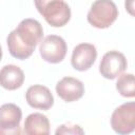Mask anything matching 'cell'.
Segmentation results:
<instances>
[{
  "label": "cell",
  "instance_id": "cell-1",
  "mask_svg": "<svg viewBox=\"0 0 135 135\" xmlns=\"http://www.w3.org/2000/svg\"><path fill=\"white\" fill-rule=\"evenodd\" d=\"M42 37L43 28L39 21L32 18L23 19L6 38L8 52L14 58L27 59L41 42Z\"/></svg>",
  "mask_w": 135,
  "mask_h": 135
},
{
  "label": "cell",
  "instance_id": "cell-2",
  "mask_svg": "<svg viewBox=\"0 0 135 135\" xmlns=\"http://www.w3.org/2000/svg\"><path fill=\"white\" fill-rule=\"evenodd\" d=\"M118 17V8L112 0H96L93 2L86 19L96 28L110 27Z\"/></svg>",
  "mask_w": 135,
  "mask_h": 135
},
{
  "label": "cell",
  "instance_id": "cell-3",
  "mask_svg": "<svg viewBox=\"0 0 135 135\" xmlns=\"http://www.w3.org/2000/svg\"><path fill=\"white\" fill-rule=\"evenodd\" d=\"M111 127L118 134H130L135 130V103L126 102L114 110Z\"/></svg>",
  "mask_w": 135,
  "mask_h": 135
},
{
  "label": "cell",
  "instance_id": "cell-4",
  "mask_svg": "<svg viewBox=\"0 0 135 135\" xmlns=\"http://www.w3.org/2000/svg\"><path fill=\"white\" fill-rule=\"evenodd\" d=\"M68 52L66 42L57 35H49L41 40L39 45V53L43 60L50 63L61 62Z\"/></svg>",
  "mask_w": 135,
  "mask_h": 135
},
{
  "label": "cell",
  "instance_id": "cell-5",
  "mask_svg": "<svg viewBox=\"0 0 135 135\" xmlns=\"http://www.w3.org/2000/svg\"><path fill=\"white\" fill-rule=\"evenodd\" d=\"M39 14H41L45 21L54 27H61L71 19V8L63 0L50 1L39 11Z\"/></svg>",
  "mask_w": 135,
  "mask_h": 135
},
{
  "label": "cell",
  "instance_id": "cell-6",
  "mask_svg": "<svg viewBox=\"0 0 135 135\" xmlns=\"http://www.w3.org/2000/svg\"><path fill=\"white\" fill-rule=\"evenodd\" d=\"M128 66L127 59L124 55L118 51L107 52L100 61L99 72L105 79L113 80L122 74Z\"/></svg>",
  "mask_w": 135,
  "mask_h": 135
},
{
  "label": "cell",
  "instance_id": "cell-7",
  "mask_svg": "<svg viewBox=\"0 0 135 135\" xmlns=\"http://www.w3.org/2000/svg\"><path fill=\"white\" fill-rule=\"evenodd\" d=\"M21 109L15 103H4L0 107V135L20 134Z\"/></svg>",
  "mask_w": 135,
  "mask_h": 135
},
{
  "label": "cell",
  "instance_id": "cell-8",
  "mask_svg": "<svg viewBox=\"0 0 135 135\" xmlns=\"http://www.w3.org/2000/svg\"><path fill=\"white\" fill-rule=\"evenodd\" d=\"M96 58L97 50L95 45L91 43H80L76 45L73 50L71 63L75 70L79 72H84L94 64Z\"/></svg>",
  "mask_w": 135,
  "mask_h": 135
},
{
  "label": "cell",
  "instance_id": "cell-9",
  "mask_svg": "<svg viewBox=\"0 0 135 135\" xmlns=\"http://www.w3.org/2000/svg\"><path fill=\"white\" fill-rule=\"evenodd\" d=\"M25 99L30 107L39 110H50L54 104V97L50 89L45 85L34 84L25 93Z\"/></svg>",
  "mask_w": 135,
  "mask_h": 135
},
{
  "label": "cell",
  "instance_id": "cell-10",
  "mask_svg": "<svg viewBox=\"0 0 135 135\" xmlns=\"http://www.w3.org/2000/svg\"><path fill=\"white\" fill-rule=\"evenodd\" d=\"M56 93L65 102H73L83 96L84 85L77 78L64 77L56 84Z\"/></svg>",
  "mask_w": 135,
  "mask_h": 135
},
{
  "label": "cell",
  "instance_id": "cell-11",
  "mask_svg": "<svg viewBox=\"0 0 135 135\" xmlns=\"http://www.w3.org/2000/svg\"><path fill=\"white\" fill-rule=\"evenodd\" d=\"M24 82L23 71L14 64L4 65L0 70V85L8 91H15Z\"/></svg>",
  "mask_w": 135,
  "mask_h": 135
},
{
  "label": "cell",
  "instance_id": "cell-12",
  "mask_svg": "<svg viewBox=\"0 0 135 135\" xmlns=\"http://www.w3.org/2000/svg\"><path fill=\"white\" fill-rule=\"evenodd\" d=\"M24 133L27 135H47L50 133V121L41 113L30 114L24 121Z\"/></svg>",
  "mask_w": 135,
  "mask_h": 135
},
{
  "label": "cell",
  "instance_id": "cell-13",
  "mask_svg": "<svg viewBox=\"0 0 135 135\" xmlns=\"http://www.w3.org/2000/svg\"><path fill=\"white\" fill-rule=\"evenodd\" d=\"M116 90L118 93L127 98L135 96V84L133 74H120L116 82Z\"/></svg>",
  "mask_w": 135,
  "mask_h": 135
},
{
  "label": "cell",
  "instance_id": "cell-14",
  "mask_svg": "<svg viewBox=\"0 0 135 135\" xmlns=\"http://www.w3.org/2000/svg\"><path fill=\"white\" fill-rule=\"evenodd\" d=\"M57 135L58 134H84V131L79 127V126H65V124H62L60 126L56 132H55Z\"/></svg>",
  "mask_w": 135,
  "mask_h": 135
},
{
  "label": "cell",
  "instance_id": "cell-15",
  "mask_svg": "<svg viewBox=\"0 0 135 135\" xmlns=\"http://www.w3.org/2000/svg\"><path fill=\"white\" fill-rule=\"evenodd\" d=\"M126 9L131 16H134V0H126Z\"/></svg>",
  "mask_w": 135,
  "mask_h": 135
},
{
  "label": "cell",
  "instance_id": "cell-16",
  "mask_svg": "<svg viewBox=\"0 0 135 135\" xmlns=\"http://www.w3.org/2000/svg\"><path fill=\"white\" fill-rule=\"evenodd\" d=\"M50 1H52V0H34V2H35V6H36V8H37L38 12H39L45 4H47Z\"/></svg>",
  "mask_w": 135,
  "mask_h": 135
},
{
  "label": "cell",
  "instance_id": "cell-17",
  "mask_svg": "<svg viewBox=\"0 0 135 135\" xmlns=\"http://www.w3.org/2000/svg\"><path fill=\"white\" fill-rule=\"evenodd\" d=\"M1 58H2V49H1V45H0V61H1Z\"/></svg>",
  "mask_w": 135,
  "mask_h": 135
}]
</instances>
